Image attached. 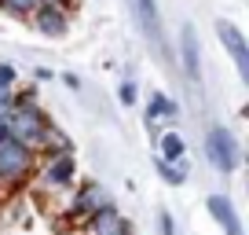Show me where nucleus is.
<instances>
[{
	"label": "nucleus",
	"instance_id": "obj_21",
	"mask_svg": "<svg viewBox=\"0 0 249 235\" xmlns=\"http://www.w3.org/2000/svg\"><path fill=\"white\" fill-rule=\"evenodd\" d=\"M40 4H59V0H40Z\"/></svg>",
	"mask_w": 249,
	"mask_h": 235
},
{
	"label": "nucleus",
	"instance_id": "obj_10",
	"mask_svg": "<svg viewBox=\"0 0 249 235\" xmlns=\"http://www.w3.org/2000/svg\"><path fill=\"white\" fill-rule=\"evenodd\" d=\"M124 232H128V224H124V217L114 206L99 210L95 217H88V224H85V235H124Z\"/></svg>",
	"mask_w": 249,
	"mask_h": 235
},
{
	"label": "nucleus",
	"instance_id": "obj_14",
	"mask_svg": "<svg viewBox=\"0 0 249 235\" xmlns=\"http://www.w3.org/2000/svg\"><path fill=\"white\" fill-rule=\"evenodd\" d=\"M176 114H179V107H176L165 92H154V96H150V107H147V118H150V121H158V118H165V121H169V118H176Z\"/></svg>",
	"mask_w": 249,
	"mask_h": 235
},
{
	"label": "nucleus",
	"instance_id": "obj_3",
	"mask_svg": "<svg viewBox=\"0 0 249 235\" xmlns=\"http://www.w3.org/2000/svg\"><path fill=\"white\" fill-rule=\"evenodd\" d=\"M33 165H37V155H33L30 147H22V143H15V140L0 143V184L26 180L33 173Z\"/></svg>",
	"mask_w": 249,
	"mask_h": 235
},
{
	"label": "nucleus",
	"instance_id": "obj_19",
	"mask_svg": "<svg viewBox=\"0 0 249 235\" xmlns=\"http://www.w3.org/2000/svg\"><path fill=\"white\" fill-rule=\"evenodd\" d=\"M158 232H161V235H176V220H172V213H169V210L158 213Z\"/></svg>",
	"mask_w": 249,
	"mask_h": 235
},
{
	"label": "nucleus",
	"instance_id": "obj_6",
	"mask_svg": "<svg viewBox=\"0 0 249 235\" xmlns=\"http://www.w3.org/2000/svg\"><path fill=\"white\" fill-rule=\"evenodd\" d=\"M179 66L191 81H202V44H198V30L195 22H183L179 26Z\"/></svg>",
	"mask_w": 249,
	"mask_h": 235
},
{
	"label": "nucleus",
	"instance_id": "obj_16",
	"mask_svg": "<svg viewBox=\"0 0 249 235\" xmlns=\"http://www.w3.org/2000/svg\"><path fill=\"white\" fill-rule=\"evenodd\" d=\"M37 4H40V0H0V8L11 11V15H33Z\"/></svg>",
	"mask_w": 249,
	"mask_h": 235
},
{
	"label": "nucleus",
	"instance_id": "obj_22",
	"mask_svg": "<svg viewBox=\"0 0 249 235\" xmlns=\"http://www.w3.org/2000/svg\"><path fill=\"white\" fill-rule=\"evenodd\" d=\"M124 235H132V232H124Z\"/></svg>",
	"mask_w": 249,
	"mask_h": 235
},
{
	"label": "nucleus",
	"instance_id": "obj_20",
	"mask_svg": "<svg viewBox=\"0 0 249 235\" xmlns=\"http://www.w3.org/2000/svg\"><path fill=\"white\" fill-rule=\"evenodd\" d=\"M11 140V133H8V121H0V143H8Z\"/></svg>",
	"mask_w": 249,
	"mask_h": 235
},
{
	"label": "nucleus",
	"instance_id": "obj_4",
	"mask_svg": "<svg viewBox=\"0 0 249 235\" xmlns=\"http://www.w3.org/2000/svg\"><path fill=\"white\" fill-rule=\"evenodd\" d=\"M110 202V191L103 188L99 180H85L77 191H73V202H70V213L73 217H95L99 210H107Z\"/></svg>",
	"mask_w": 249,
	"mask_h": 235
},
{
	"label": "nucleus",
	"instance_id": "obj_7",
	"mask_svg": "<svg viewBox=\"0 0 249 235\" xmlns=\"http://www.w3.org/2000/svg\"><path fill=\"white\" fill-rule=\"evenodd\" d=\"M33 26H37L44 37H62L66 26H70V15H66V8H59V4H37V8H33Z\"/></svg>",
	"mask_w": 249,
	"mask_h": 235
},
{
	"label": "nucleus",
	"instance_id": "obj_18",
	"mask_svg": "<svg viewBox=\"0 0 249 235\" xmlns=\"http://www.w3.org/2000/svg\"><path fill=\"white\" fill-rule=\"evenodd\" d=\"M0 92H15V66L0 63Z\"/></svg>",
	"mask_w": 249,
	"mask_h": 235
},
{
	"label": "nucleus",
	"instance_id": "obj_9",
	"mask_svg": "<svg viewBox=\"0 0 249 235\" xmlns=\"http://www.w3.org/2000/svg\"><path fill=\"white\" fill-rule=\"evenodd\" d=\"M73 176H77V162H73V155L48 158V165H44V184H48V188H70Z\"/></svg>",
	"mask_w": 249,
	"mask_h": 235
},
{
	"label": "nucleus",
	"instance_id": "obj_12",
	"mask_svg": "<svg viewBox=\"0 0 249 235\" xmlns=\"http://www.w3.org/2000/svg\"><path fill=\"white\" fill-rule=\"evenodd\" d=\"M158 147H161V162H169V165H176V162H183V155H187V143H183V136L179 133H161V140H158Z\"/></svg>",
	"mask_w": 249,
	"mask_h": 235
},
{
	"label": "nucleus",
	"instance_id": "obj_13",
	"mask_svg": "<svg viewBox=\"0 0 249 235\" xmlns=\"http://www.w3.org/2000/svg\"><path fill=\"white\" fill-rule=\"evenodd\" d=\"M48 147V155H73V143H70V136L66 133H59V129L48 121V129H44V140H40V151Z\"/></svg>",
	"mask_w": 249,
	"mask_h": 235
},
{
	"label": "nucleus",
	"instance_id": "obj_2",
	"mask_svg": "<svg viewBox=\"0 0 249 235\" xmlns=\"http://www.w3.org/2000/svg\"><path fill=\"white\" fill-rule=\"evenodd\" d=\"M205 158H209V165L216 173H224V176L238 169L242 151H238V140L231 136V129H224V125H209L205 129Z\"/></svg>",
	"mask_w": 249,
	"mask_h": 235
},
{
	"label": "nucleus",
	"instance_id": "obj_1",
	"mask_svg": "<svg viewBox=\"0 0 249 235\" xmlns=\"http://www.w3.org/2000/svg\"><path fill=\"white\" fill-rule=\"evenodd\" d=\"M44 129H48V114L30 99V96H15V110L8 114V133L15 143L30 147L33 155L40 151V140H44Z\"/></svg>",
	"mask_w": 249,
	"mask_h": 235
},
{
	"label": "nucleus",
	"instance_id": "obj_5",
	"mask_svg": "<svg viewBox=\"0 0 249 235\" xmlns=\"http://www.w3.org/2000/svg\"><path fill=\"white\" fill-rule=\"evenodd\" d=\"M216 37H220V44L231 52L242 81H249V44H246V33H242L234 22H227V19H216Z\"/></svg>",
	"mask_w": 249,
	"mask_h": 235
},
{
	"label": "nucleus",
	"instance_id": "obj_15",
	"mask_svg": "<svg viewBox=\"0 0 249 235\" xmlns=\"http://www.w3.org/2000/svg\"><path fill=\"white\" fill-rule=\"evenodd\" d=\"M154 165H158V176H161L169 188H183V180H187V173L179 169V165H169V162H161V158H154Z\"/></svg>",
	"mask_w": 249,
	"mask_h": 235
},
{
	"label": "nucleus",
	"instance_id": "obj_11",
	"mask_svg": "<svg viewBox=\"0 0 249 235\" xmlns=\"http://www.w3.org/2000/svg\"><path fill=\"white\" fill-rule=\"evenodd\" d=\"M136 19H140L143 33H147L150 44H161V11H158V0H132Z\"/></svg>",
	"mask_w": 249,
	"mask_h": 235
},
{
	"label": "nucleus",
	"instance_id": "obj_8",
	"mask_svg": "<svg viewBox=\"0 0 249 235\" xmlns=\"http://www.w3.org/2000/svg\"><path fill=\"white\" fill-rule=\"evenodd\" d=\"M205 206H209V217L224 228V235H246V232H242V220H238V213H234V206H231L227 195H209Z\"/></svg>",
	"mask_w": 249,
	"mask_h": 235
},
{
	"label": "nucleus",
	"instance_id": "obj_17",
	"mask_svg": "<svg viewBox=\"0 0 249 235\" xmlns=\"http://www.w3.org/2000/svg\"><path fill=\"white\" fill-rule=\"evenodd\" d=\"M117 99H121V107H132V103L140 99V92H136V81H124V85L117 88Z\"/></svg>",
	"mask_w": 249,
	"mask_h": 235
}]
</instances>
